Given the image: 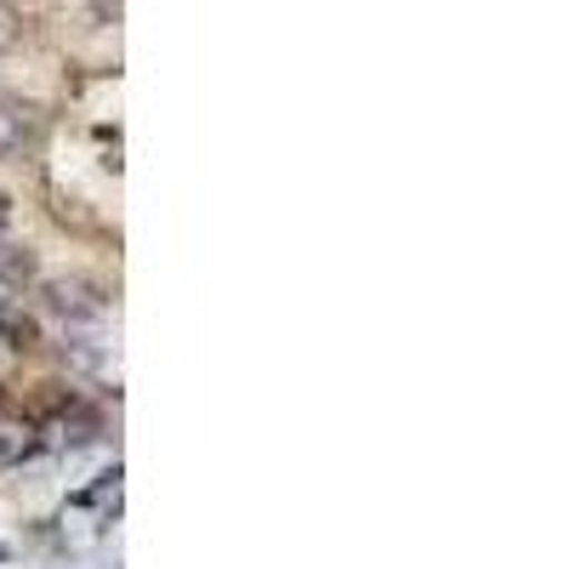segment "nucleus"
<instances>
[{"label": "nucleus", "mask_w": 569, "mask_h": 569, "mask_svg": "<svg viewBox=\"0 0 569 569\" xmlns=\"http://www.w3.org/2000/svg\"><path fill=\"white\" fill-rule=\"evenodd\" d=\"M0 342L7 348H34V319L12 302H0Z\"/></svg>", "instance_id": "4"}, {"label": "nucleus", "mask_w": 569, "mask_h": 569, "mask_svg": "<svg viewBox=\"0 0 569 569\" xmlns=\"http://www.w3.org/2000/svg\"><path fill=\"white\" fill-rule=\"evenodd\" d=\"M7 228H12V200L0 194V240H7Z\"/></svg>", "instance_id": "5"}, {"label": "nucleus", "mask_w": 569, "mask_h": 569, "mask_svg": "<svg viewBox=\"0 0 569 569\" xmlns=\"http://www.w3.org/2000/svg\"><path fill=\"white\" fill-rule=\"evenodd\" d=\"M0 284H12V291H23V284H34V251H29V246H12V240H0Z\"/></svg>", "instance_id": "3"}, {"label": "nucleus", "mask_w": 569, "mask_h": 569, "mask_svg": "<svg viewBox=\"0 0 569 569\" xmlns=\"http://www.w3.org/2000/svg\"><path fill=\"white\" fill-rule=\"evenodd\" d=\"M46 308L63 313V319H103L109 302L91 291V284H80V279L69 284V279H63V284H46Z\"/></svg>", "instance_id": "1"}, {"label": "nucleus", "mask_w": 569, "mask_h": 569, "mask_svg": "<svg viewBox=\"0 0 569 569\" xmlns=\"http://www.w3.org/2000/svg\"><path fill=\"white\" fill-rule=\"evenodd\" d=\"M29 137H34V109L18 103V98H0V160L18 154Z\"/></svg>", "instance_id": "2"}]
</instances>
